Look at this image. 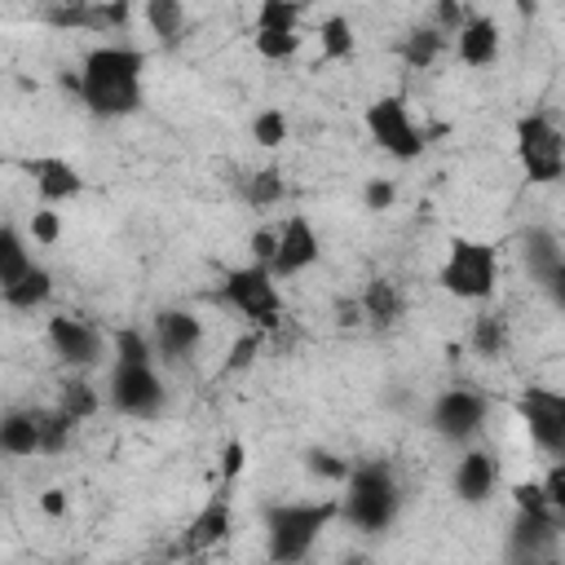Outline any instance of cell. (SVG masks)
<instances>
[{
    "mask_svg": "<svg viewBox=\"0 0 565 565\" xmlns=\"http://www.w3.org/2000/svg\"><path fill=\"white\" fill-rule=\"evenodd\" d=\"M141 66L146 57L128 44H97L79 66V97L93 115H132L141 106Z\"/></svg>",
    "mask_w": 565,
    "mask_h": 565,
    "instance_id": "1",
    "label": "cell"
},
{
    "mask_svg": "<svg viewBox=\"0 0 565 565\" xmlns=\"http://www.w3.org/2000/svg\"><path fill=\"white\" fill-rule=\"evenodd\" d=\"M335 512H340L335 499H318V503H274V508L265 512V552H269V565H300Z\"/></svg>",
    "mask_w": 565,
    "mask_h": 565,
    "instance_id": "2",
    "label": "cell"
},
{
    "mask_svg": "<svg viewBox=\"0 0 565 565\" xmlns=\"http://www.w3.org/2000/svg\"><path fill=\"white\" fill-rule=\"evenodd\" d=\"M397 503H402V490H397V477L384 459H371V463H358L344 481V499H340V512L353 530L362 534H380L393 525L397 516Z\"/></svg>",
    "mask_w": 565,
    "mask_h": 565,
    "instance_id": "3",
    "label": "cell"
},
{
    "mask_svg": "<svg viewBox=\"0 0 565 565\" xmlns=\"http://www.w3.org/2000/svg\"><path fill=\"white\" fill-rule=\"evenodd\" d=\"M494 278H499V256L481 238H455L437 274V282L459 300H486L494 291Z\"/></svg>",
    "mask_w": 565,
    "mask_h": 565,
    "instance_id": "4",
    "label": "cell"
},
{
    "mask_svg": "<svg viewBox=\"0 0 565 565\" xmlns=\"http://www.w3.org/2000/svg\"><path fill=\"white\" fill-rule=\"evenodd\" d=\"M221 300L243 313L256 331H274L278 327V313H282V300H278V287H274V274L265 265H238L225 274L221 282Z\"/></svg>",
    "mask_w": 565,
    "mask_h": 565,
    "instance_id": "5",
    "label": "cell"
},
{
    "mask_svg": "<svg viewBox=\"0 0 565 565\" xmlns=\"http://www.w3.org/2000/svg\"><path fill=\"white\" fill-rule=\"evenodd\" d=\"M516 159L530 181H539V185L561 181L565 177V137L552 128V119L525 115V119H516Z\"/></svg>",
    "mask_w": 565,
    "mask_h": 565,
    "instance_id": "6",
    "label": "cell"
},
{
    "mask_svg": "<svg viewBox=\"0 0 565 565\" xmlns=\"http://www.w3.org/2000/svg\"><path fill=\"white\" fill-rule=\"evenodd\" d=\"M366 132L393 159H415L428 146V137L415 128V119H411V110H406L402 97H375L366 106Z\"/></svg>",
    "mask_w": 565,
    "mask_h": 565,
    "instance_id": "7",
    "label": "cell"
},
{
    "mask_svg": "<svg viewBox=\"0 0 565 565\" xmlns=\"http://www.w3.org/2000/svg\"><path fill=\"white\" fill-rule=\"evenodd\" d=\"M110 402L132 419H154L163 411V380L154 362H115L110 366Z\"/></svg>",
    "mask_w": 565,
    "mask_h": 565,
    "instance_id": "8",
    "label": "cell"
},
{
    "mask_svg": "<svg viewBox=\"0 0 565 565\" xmlns=\"http://www.w3.org/2000/svg\"><path fill=\"white\" fill-rule=\"evenodd\" d=\"M486 424V397L477 388H446L433 402V433L446 441H468Z\"/></svg>",
    "mask_w": 565,
    "mask_h": 565,
    "instance_id": "9",
    "label": "cell"
},
{
    "mask_svg": "<svg viewBox=\"0 0 565 565\" xmlns=\"http://www.w3.org/2000/svg\"><path fill=\"white\" fill-rule=\"evenodd\" d=\"M556 530H561L556 512H547V516L516 512L512 534H508V556H512V565H552Z\"/></svg>",
    "mask_w": 565,
    "mask_h": 565,
    "instance_id": "10",
    "label": "cell"
},
{
    "mask_svg": "<svg viewBox=\"0 0 565 565\" xmlns=\"http://www.w3.org/2000/svg\"><path fill=\"white\" fill-rule=\"evenodd\" d=\"M49 344L66 366H93L102 358V335L79 313H53L49 318Z\"/></svg>",
    "mask_w": 565,
    "mask_h": 565,
    "instance_id": "11",
    "label": "cell"
},
{
    "mask_svg": "<svg viewBox=\"0 0 565 565\" xmlns=\"http://www.w3.org/2000/svg\"><path fill=\"white\" fill-rule=\"evenodd\" d=\"M313 260H318V234H313V225L296 212V216H287V225L278 230V252H274V260H269V274H274V278H291V274L309 269Z\"/></svg>",
    "mask_w": 565,
    "mask_h": 565,
    "instance_id": "12",
    "label": "cell"
},
{
    "mask_svg": "<svg viewBox=\"0 0 565 565\" xmlns=\"http://www.w3.org/2000/svg\"><path fill=\"white\" fill-rule=\"evenodd\" d=\"M230 525H234V516H230V499H225V494L207 499V503H203V512L185 525L177 556H181V552H207V547L225 543V539H230Z\"/></svg>",
    "mask_w": 565,
    "mask_h": 565,
    "instance_id": "13",
    "label": "cell"
},
{
    "mask_svg": "<svg viewBox=\"0 0 565 565\" xmlns=\"http://www.w3.org/2000/svg\"><path fill=\"white\" fill-rule=\"evenodd\" d=\"M499 486V459L490 450H468L455 468V494L463 503H486Z\"/></svg>",
    "mask_w": 565,
    "mask_h": 565,
    "instance_id": "14",
    "label": "cell"
},
{
    "mask_svg": "<svg viewBox=\"0 0 565 565\" xmlns=\"http://www.w3.org/2000/svg\"><path fill=\"white\" fill-rule=\"evenodd\" d=\"M203 340V322L190 313V309H163L154 318V344L168 353V358H190Z\"/></svg>",
    "mask_w": 565,
    "mask_h": 565,
    "instance_id": "15",
    "label": "cell"
},
{
    "mask_svg": "<svg viewBox=\"0 0 565 565\" xmlns=\"http://www.w3.org/2000/svg\"><path fill=\"white\" fill-rule=\"evenodd\" d=\"M26 168H31V177H35V194L44 199V207H49V203H62V199H75V194L84 190V177H79L66 159H57V154L31 159Z\"/></svg>",
    "mask_w": 565,
    "mask_h": 565,
    "instance_id": "16",
    "label": "cell"
},
{
    "mask_svg": "<svg viewBox=\"0 0 565 565\" xmlns=\"http://www.w3.org/2000/svg\"><path fill=\"white\" fill-rule=\"evenodd\" d=\"M516 411H521V419H525L534 446L547 450V455H561V463H565V424L543 406V397H539L534 388H525V397L516 402Z\"/></svg>",
    "mask_w": 565,
    "mask_h": 565,
    "instance_id": "17",
    "label": "cell"
},
{
    "mask_svg": "<svg viewBox=\"0 0 565 565\" xmlns=\"http://www.w3.org/2000/svg\"><path fill=\"white\" fill-rule=\"evenodd\" d=\"M455 40H459V62L463 66H490L499 57V26H494V18L472 13V22Z\"/></svg>",
    "mask_w": 565,
    "mask_h": 565,
    "instance_id": "18",
    "label": "cell"
},
{
    "mask_svg": "<svg viewBox=\"0 0 565 565\" xmlns=\"http://www.w3.org/2000/svg\"><path fill=\"white\" fill-rule=\"evenodd\" d=\"M362 313H366L375 327H393V322H402V313H406V296H402V287L388 282V278H371L366 291H362Z\"/></svg>",
    "mask_w": 565,
    "mask_h": 565,
    "instance_id": "19",
    "label": "cell"
},
{
    "mask_svg": "<svg viewBox=\"0 0 565 565\" xmlns=\"http://www.w3.org/2000/svg\"><path fill=\"white\" fill-rule=\"evenodd\" d=\"M0 450L13 459L40 455V428H35V411H9L0 419Z\"/></svg>",
    "mask_w": 565,
    "mask_h": 565,
    "instance_id": "20",
    "label": "cell"
},
{
    "mask_svg": "<svg viewBox=\"0 0 565 565\" xmlns=\"http://www.w3.org/2000/svg\"><path fill=\"white\" fill-rule=\"evenodd\" d=\"M31 269H35V260L26 256V243H22L18 225H4V230H0V287H4V291L18 287Z\"/></svg>",
    "mask_w": 565,
    "mask_h": 565,
    "instance_id": "21",
    "label": "cell"
},
{
    "mask_svg": "<svg viewBox=\"0 0 565 565\" xmlns=\"http://www.w3.org/2000/svg\"><path fill=\"white\" fill-rule=\"evenodd\" d=\"M525 265L534 269V278L547 287L552 282V274L565 265V252L556 247V238L547 234V230H530L525 234Z\"/></svg>",
    "mask_w": 565,
    "mask_h": 565,
    "instance_id": "22",
    "label": "cell"
},
{
    "mask_svg": "<svg viewBox=\"0 0 565 565\" xmlns=\"http://www.w3.org/2000/svg\"><path fill=\"white\" fill-rule=\"evenodd\" d=\"M441 49H446V35H441L437 26H415V31L402 40V62L415 66V71H428Z\"/></svg>",
    "mask_w": 565,
    "mask_h": 565,
    "instance_id": "23",
    "label": "cell"
},
{
    "mask_svg": "<svg viewBox=\"0 0 565 565\" xmlns=\"http://www.w3.org/2000/svg\"><path fill=\"white\" fill-rule=\"evenodd\" d=\"M472 349H477L481 358H499V353L508 349V318H503L499 309L477 313V322H472Z\"/></svg>",
    "mask_w": 565,
    "mask_h": 565,
    "instance_id": "24",
    "label": "cell"
},
{
    "mask_svg": "<svg viewBox=\"0 0 565 565\" xmlns=\"http://www.w3.org/2000/svg\"><path fill=\"white\" fill-rule=\"evenodd\" d=\"M318 44H322V57L327 62H344V57H353V26H349V18H340V13H331V18H322L318 22Z\"/></svg>",
    "mask_w": 565,
    "mask_h": 565,
    "instance_id": "25",
    "label": "cell"
},
{
    "mask_svg": "<svg viewBox=\"0 0 565 565\" xmlns=\"http://www.w3.org/2000/svg\"><path fill=\"white\" fill-rule=\"evenodd\" d=\"M141 13H146V22L154 26V35H159L163 44H177V40H181V31H185V9H181L177 0H150Z\"/></svg>",
    "mask_w": 565,
    "mask_h": 565,
    "instance_id": "26",
    "label": "cell"
},
{
    "mask_svg": "<svg viewBox=\"0 0 565 565\" xmlns=\"http://www.w3.org/2000/svg\"><path fill=\"white\" fill-rule=\"evenodd\" d=\"M49 291H53V274L35 265L18 287H9V291H4V305H9V309H35V305H44V300H49Z\"/></svg>",
    "mask_w": 565,
    "mask_h": 565,
    "instance_id": "27",
    "label": "cell"
},
{
    "mask_svg": "<svg viewBox=\"0 0 565 565\" xmlns=\"http://www.w3.org/2000/svg\"><path fill=\"white\" fill-rule=\"evenodd\" d=\"M35 428H40V455H57V450H66L75 424L62 411H35Z\"/></svg>",
    "mask_w": 565,
    "mask_h": 565,
    "instance_id": "28",
    "label": "cell"
},
{
    "mask_svg": "<svg viewBox=\"0 0 565 565\" xmlns=\"http://www.w3.org/2000/svg\"><path fill=\"white\" fill-rule=\"evenodd\" d=\"M243 194H247L252 207H274V203L282 199V168H260V172H252L247 185H243Z\"/></svg>",
    "mask_w": 565,
    "mask_h": 565,
    "instance_id": "29",
    "label": "cell"
},
{
    "mask_svg": "<svg viewBox=\"0 0 565 565\" xmlns=\"http://www.w3.org/2000/svg\"><path fill=\"white\" fill-rule=\"evenodd\" d=\"M57 411H62L71 424L88 419V415L97 411V393H93V384H84V380H66V384H62V402H57Z\"/></svg>",
    "mask_w": 565,
    "mask_h": 565,
    "instance_id": "30",
    "label": "cell"
},
{
    "mask_svg": "<svg viewBox=\"0 0 565 565\" xmlns=\"http://www.w3.org/2000/svg\"><path fill=\"white\" fill-rule=\"evenodd\" d=\"M300 4L296 0H265L260 9H256V31H296V22H300Z\"/></svg>",
    "mask_w": 565,
    "mask_h": 565,
    "instance_id": "31",
    "label": "cell"
},
{
    "mask_svg": "<svg viewBox=\"0 0 565 565\" xmlns=\"http://www.w3.org/2000/svg\"><path fill=\"white\" fill-rule=\"evenodd\" d=\"M132 18V9L124 0H110V4H88V26L84 31H97V35H110V31H124Z\"/></svg>",
    "mask_w": 565,
    "mask_h": 565,
    "instance_id": "32",
    "label": "cell"
},
{
    "mask_svg": "<svg viewBox=\"0 0 565 565\" xmlns=\"http://www.w3.org/2000/svg\"><path fill=\"white\" fill-rule=\"evenodd\" d=\"M300 49V31H256V53L269 62H282Z\"/></svg>",
    "mask_w": 565,
    "mask_h": 565,
    "instance_id": "33",
    "label": "cell"
},
{
    "mask_svg": "<svg viewBox=\"0 0 565 565\" xmlns=\"http://www.w3.org/2000/svg\"><path fill=\"white\" fill-rule=\"evenodd\" d=\"M512 503H516V512H530V516H547L552 512V499H547L543 481H516L512 486Z\"/></svg>",
    "mask_w": 565,
    "mask_h": 565,
    "instance_id": "34",
    "label": "cell"
},
{
    "mask_svg": "<svg viewBox=\"0 0 565 565\" xmlns=\"http://www.w3.org/2000/svg\"><path fill=\"white\" fill-rule=\"evenodd\" d=\"M252 137H256L265 150H278V146L287 141V119H282V110H260V115L252 119Z\"/></svg>",
    "mask_w": 565,
    "mask_h": 565,
    "instance_id": "35",
    "label": "cell"
},
{
    "mask_svg": "<svg viewBox=\"0 0 565 565\" xmlns=\"http://www.w3.org/2000/svg\"><path fill=\"white\" fill-rule=\"evenodd\" d=\"M115 362H150V340L141 331H119L115 335Z\"/></svg>",
    "mask_w": 565,
    "mask_h": 565,
    "instance_id": "36",
    "label": "cell"
},
{
    "mask_svg": "<svg viewBox=\"0 0 565 565\" xmlns=\"http://www.w3.org/2000/svg\"><path fill=\"white\" fill-rule=\"evenodd\" d=\"M362 203H366L371 212H388V207L397 203V185H393L388 177H371V181L362 185Z\"/></svg>",
    "mask_w": 565,
    "mask_h": 565,
    "instance_id": "37",
    "label": "cell"
},
{
    "mask_svg": "<svg viewBox=\"0 0 565 565\" xmlns=\"http://www.w3.org/2000/svg\"><path fill=\"white\" fill-rule=\"evenodd\" d=\"M256 353H260V331H247V335H238V340L230 344V358H225L221 371H243V366L256 362Z\"/></svg>",
    "mask_w": 565,
    "mask_h": 565,
    "instance_id": "38",
    "label": "cell"
},
{
    "mask_svg": "<svg viewBox=\"0 0 565 565\" xmlns=\"http://www.w3.org/2000/svg\"><path fill=\"white\" fill-rule=\"evenodd\" d=\"M44 22H49V26H62V31L88 26V4H49V9H44Z\"/></svg>",
    "mask_w": 565,
    "mask_h": 565,
    "instance_id": "39",
    "label": "cell"
},
{
    "mask_svg": "<svg viewBox=\"0 0 565 565\" xmlns=\"http://www.w3.org/2000/svg\"><path fill=\"white\" fill-rule=\"evenodd\" d=\"M309 472H318V477H331V481H349V463L340 459V455H331V450H309Z\"/></svg>",
    "mask_w": 565,
    "mask_h": 565,
    "instance_id": "40",
    "label": "cell"
},
{
    "mask_svg": "<svg viewBox=\"0 0 565 565\" xmlns=\"http://www.w3.org/2000/svg\"><path fill=\"white\" fill-rule=\"evenodd\" d=\"M57 234H62L57 212H53V207H35V212H31V238H35V243H57Z\"/></svg>",
    "mask_w": 565,
    "mask_h": 565,
    "instance_id": "41",
    "label": "cell"
},
{
    "mask_svg": "<svg viewBox=\"0 0 565 565\" xmlns=\"http://www.w3.org/2000/svg\"><path fill=\"white\" fill-rule=\"evenodd\" d=\"M243 468H247V446L234 437V441H225V450H221V477H225V481H238Z\"/></svg>",
    "mask_w": 565,
    "mask_h": 565,
    "instance_id": "42",
    "label": "cell"
},
{
    "mask_svg": "<svg viewBox=\"0 0 565 565\" xmlns=\"http://www.w3.org/2000/svg\"><path fill=\"white\" fill-rule=\"evenodd\" d=\"M547 499H552V512H556V521L565 525V463H556L552 472H547Z\"/></svg>",
    "mask_w": 565,
    "mask_h": 565,
    "instance_id": "43",
    "label": "cell"
},
{
    "mask_svg": "<svg viewBox=\"0 0 565 565\" xmlns=\"http://www.w3.org/2000/svg\"><path fill=\"white\" fill-rule=\"evenodd\" d=\"M274 252H278V230H256V234H252V256H256V265L269 269Z\"/></svg>",
    "mask_w": 565,
    "mask_h": 565,
    "instance_id": "44",
    "label": "cell"
},
{
    "mask_svg": "<svg viewBox=\"0 0 565 565\" xmlns=\"http://www.w3.org/2000/svg\"><path fill=\"white\" fill-rule=\"evenodd\" d=\"M335 313H340V318H335L340 327H353V322H362V300H340Z\"/></svg>",
    "mask_w": 565,
    "mask_h": 565,
    "instance_id": "45",
    "label": "cell"
},
{
    "mask_svg": "<svg viewBox=\"0 0 565 565\" xmlns=\"http://www.w3.org/2000/svg\"><path fill=\"white\" fill-rule=\"evenodd\" d=\"M40 508H44V516H62L66 512V494L62 490H44L40 494Z\"/></svg>",
    "mask_w": 565,
    "mask_h": 565,
    "instance_id": "46",
    "label": "cell"
},
{
    "mask_svg": "<svg viewBox=\"0 0 565 565\" xmlns=\"http://www.w3.org/2000/svg\"><path fill=\"white\" fill-rule=\"evenodd\" d=\"M534 393H539V397H543V406L565 424V393H556V388H534Z\"/></svg>",
    "mask_w": 565,
    "mask_h": 565,
    "instance_id": "47",
    "label": "cell"
},
{
    "mask_svg": "<svg viewBox=\"0 0 565 565\" xmlns=\"http://www.w3.org/2000/svg\"><path fill=\"white\" fill-rule=\"evenodd\" d=\"M547 291H552V296H556V305L565 309V274H561V269L552 274V282H547Z\"/></svg>",
    "mask_w": 565,
    "mask_h": 565,
    "instance_id": "48",
    "label": "cell"
},
{
    "mask_svg": "<svg viewBox=\"0 0 565 565\" xmlns=\"http://www.w3.org/2000/svg\"><path fill=\"white\" fill-rule=\"evenodd\" d=\"M340 565H371V561H366V556H344Z\"/></svg>",
    "mask_w": 565,
    "mask_h": 565,
    "instance_id": "49",
    "label": "cell"
},
{
    "mask_svg": "<svg viewBox=\"0 0 565 565\" xmlns=\"http://www.w3.org/2000/svg\"><path fill=\"white\" fill-rule=\"evenodd\" d=\"M561 274H565V265H561Z\"/></svg>",
    "mask_w": 565,
    "mask_h": 565,
    "instance_id": "50",
    "label": "cell"
}]
</instances>
